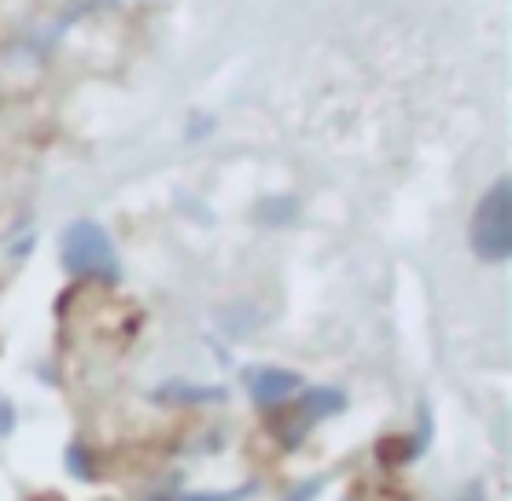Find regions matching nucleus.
<instances>
[{
  "instance_id": "3",
  "label": "nucleus",
  "mask_w": 512,
  "mask_h": 501,
  "mask_svg": "<svg viewBox=\"0 0 512 501\" xmlns=\"http://www.w3.org/2000/svg\"><path fill=\"white\" fill-rule=\"evenodd\" d=\"M299 384L303 380L288 373V369H258V373H251V398H255L258 406H277L288 395H295Z\"/></svg>"
},
{
  "instance_id": "4",
  "label": "nucleus",
  "mask_w": 512,
  "mask_h": 501,
  "mask_svg": "<svg viewBox=\"0 0 512 501\" xmlns=\"http://www.w3.org/2000/svg\"><path fill=\"white\" fill-rule=\"evenodd\" d=\"M339 409H343V395L332 391V387H314L303 398V420H321L328 413H339Z\"/></svg>"
},
{
  "instance_id": "2",
  "label": "nucleus",
  "mask_w": 512,
  "mask_h": 501,
  "mask_svg": "<svg viewBox=\"0 0 512 501\" xmlns=\"http://www.w3.org/2000/svg\"><path fill=\"white\" fill-rule=\"evenodd\" d=\"M63 262L70 273H82V277H118V251L104 233V225L96 222H74L63 233Z\"/></svg>"
},
{
  "instance_id": "1",
  "label": "nucleus",
  "mask_w": 512,
  "mask_h": 501,
  "mask_svg": "<svg viewBox=\"0 0 512 501\" xmlns=\"http://www.w3.org/2000/svg\"><path fill=\"white\" fill-rule=\"evenodd\" d=\"M472 251L483 262H505L512 255V188L501 177L483 192L472 214Z\"/></svg>"
},
{
  "instance_id": "5",
  "label": "nucleus",
  "mask_w": 512,
  "mask_h": 501,
  "mask_svg": "<svg viewBox=\"0 0 512 501\" xmlns=\"http://www.w3.org/2000/svg\"><path fill=\"white\" fill-rule=\"evenodd\" d=\"M240 494H247V490H236V494H229V498H240ZM229 498H222V501H229ZM188 501H218V498H188Z\"/></svg>"
}]
</instances>
